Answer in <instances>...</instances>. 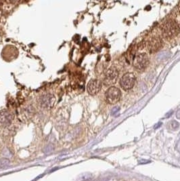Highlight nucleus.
Wrapping results in <instances>:
<instances>
[{
    "mask_svg": "<svg viewBox=\"0 0 180 181\" xmlns=\"http://www.w3.org/2000/svg\"><path fill=\"white\" fill-rule=\"evenodd\" d=\"M180 31L179 24L175 20L169 19L162 24L161 33L166 38H172L176 36Z\"/></svg>",
    "mask_w": 180,
    "mask_h": 181,
    "instance_id": "1",
    "label": "nucleus"
},
{
    "mask_svg": "<svg viewBox=\"0 0 180 181\" xmlns=\"http://www.w3.org/2000/svg\"><path fill=\"white\" fill-rule=\"evenodd\" d=\"M39 105L45 109H50L54 106L55 97L51 93H46L40 96L37 100Z\"/></svg>",
    "mask_w": 180,
    "mask_h": 181,
    "instance_id": "2",
    "label": "nucleus"
},
{
    "mask_svg": "<svg viewBox=\"0 0 180 181\" xmlns=\"http://www.w3.org/2000/svg\"><path fill=\"white\" fill-rule=\"evenodd\" d=\"M121 92L115 86L110 87L105 93V98L106 102L110 104L117 103L121 99Z\"/></svg>",
    "mask_w": 180,
    "mask_h": 181,
    "instance_id": "3",
    "label": "nucleus"
},
{
    "mask_svg": "<svg viewBox=\"0 0 180 181\" xmlns=\"http://www.w3.org/2000/svg\"><path fill=\"white\" fill-rule=\"evenodd\" d=\"M133 67L138 71H144L148 64V58L146 54H139L135 55L133 60Z\"/></svg>",
    "mask_w": 180,
    "mask_h": 181,
    "instance_id": "4",
    "label": "nucleus"
},
{
    "mask_svg": "<svg viewBox=\"0 0 180 181\" xmlns=\"http://www.w3.org/2000/svg\"><path fill=\"white\" fill-rule=\"evenodd\" d=\"M135 82V75L132 73H127L121 77V80H120V85L123 90H129L133 88Z\"/></svg>",
    "mask_w": 180,
    "mask_h": 181,
    "instance_id": "5",
    "label": "nucleus"
},
{
    "mask_svg": "<svg viewBox=\"0 0 180 181\" xmlns=\"http://www.w3.org/2000/svg\"><path fill=\"white\" fill-rule=\"evenodd\" d=\"M118 76H119V72L117 69L115 67L110 68L106 73L105 77L104 79V84L106 86H109L116 82Z\"/></svg>",
    "mask_w": 180,
    "mask_h": 181,
    "instance_id": "6",
    "label": "nucleus"
},
{
    "mask_svg": "<svg viewBox=\"0 0 180 181\" xmlns=\"http://www.w3.org/2000/svg\"><path fill=\"white\" fill-rule=\"evenodd\" d=\"M163 41L161 38L157 36L152 37L148 42V49L150 53L157 52L161 48Z\"/></svg>",
    "mask_w": 180,
    "mask_h": 181,
    "instance_id": "7",
    "label": "nucleus"
},
{
    "mask_svg": "<svg viewBox=\"0 0 180 181\" xmlns=\"http://www.w3.org/2000/svg\"><path fill=\"white\" fill-rule=\"evenodd\" d=\"M102 84L98 79H91L87 86V90L90 95L97 94L101 90Z\"/></svg>",
    "mask_w": 180,
    "mask_h": 181,
    "instance_id": "8",
    "label": "nucleus"
},
{
    "mask_svg": "<svg viewBox=\"0 0 180 181\" xmlns=\"http://www.w3.org/2000/svg\"><path fill=\"white\" fill-rule=\"evenodd\" d=\"M14 117L12 113L8 111H2L0 112V126L7 127L12 124Z\"/></svg>",
    "mask_w": 180,
    "mask_h": 181,
    "instance_id": "9",
    "label": "nucleus"
},
{
    "mask_svg": "<svg viewBox=\"0 0 180 181\" xmlns=\"http://www.w3.org/2000/svg\"><path fill=\"white\" fill-rule=\"evenodd\" d=\"M9 164H10V161H9L8 159L3 158L0 160V167H1L8 166Z\"/></svg>",
    "mask_w": 180,
    "mask_h": 181,
    "instance_id": "10",
    "label": "nucleus"
},
{
    "mask_svg": "<svg viewBox=\"0 0 180 181\" xmlns=\"http://www.w3.org/2000/svg\"><path fill=\"white\" fill-rule=\"evenodd\" d=\"M178 10H179V12H180V1L179 2V4H178Z\"/></svg>",
    "mask_w": 180,
    "mask_h": 181,
    "instance_id": "11",
    "label": "nucleus"
},
{
    "mask_svg": "<svg viewBox=\"0 0 180 181\" xmlns=\"http://www.w3.org/2000/svg\"><path fill=\"white\" fill-rule=\"evenodd\" d=\"M0 21H1V19H0Z\"/></svg>",
    "mask_w": 180,
    "mask_h": 181,
    "instance_id": "12",
    "label": "nucleus"
}]
</instances>
